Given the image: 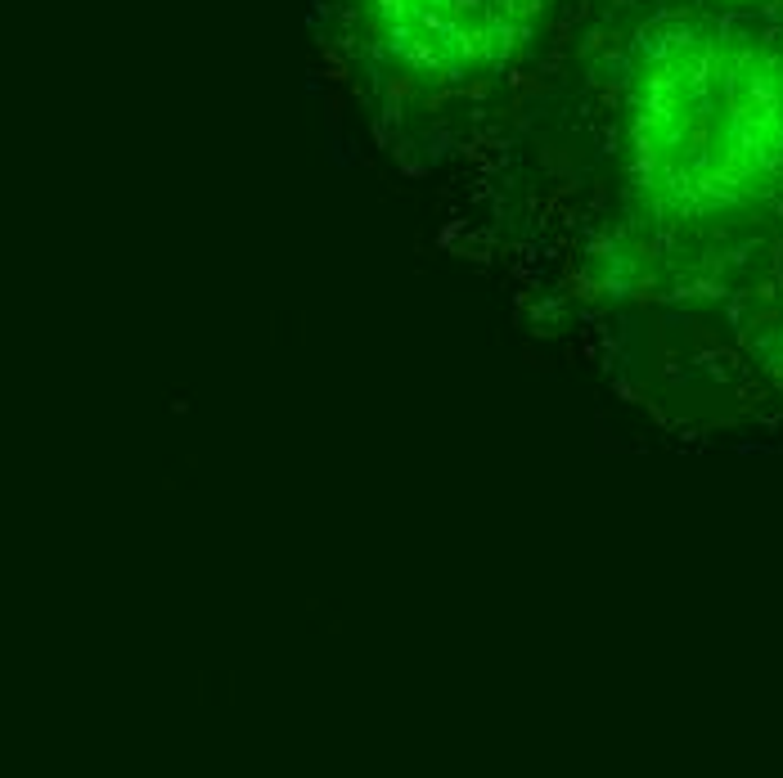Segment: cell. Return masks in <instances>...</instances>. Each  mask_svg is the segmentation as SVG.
<instances>
[{"instance_id": "obj_2", "label": "cell", "mask_w": 783, "mask_h": 778, "mask_svg": "<svg viewBox=\"0 0 783 778\" xmlns=\"http://www.w3.org/2000/svg\"><path fill=\"white\" fill-rule=\"evenodd\" d=\"M563 0H343L347 41L392 86L455 95L504 81L545 41Z\"/></svg>"}, {"instance_id": "obj_1", "label": "cell", "mask_w": 783, "mask_h": 778, "mask_svg": "<svg viewBox=\"0 0 783 778\" xmlns=\"http://www.w3.org/2000/svg\"><path fill=\"white\" fill-rule=\"evenodd\" d=\"M631 221L671 252L783 216V9L694 5L649 18L617 63Z\"/></svg>"}, {"instance_id": "obj_4", "label": "cell", "mask_w": 783, "mask_h": 778, "mask_svg": "<svg viewBox=\"0 0 783 778\" xmlns=\"http://www.w3.org/2000/svg\"><path fill=\"white\" fill-rule=\"evenodd\" d=\"M721 5H770V0H721Z\"/></svg>"}, {"instance_id": "obj_3", "label": "cell", "mask_w": 783, "mask_h": 778, "mask_svg": "<svg viewBox=\"0 0 783 778\" xmlns=\"http://www.w3.org/2000/svg\"><path fill=\"white\" fill-rule=\"evenodd\" d=\"M757 329H766V343L775 347V361L783 370V248L775 257V266H770L766 288H761V325Z\"/></svg>"}]
</instances>
